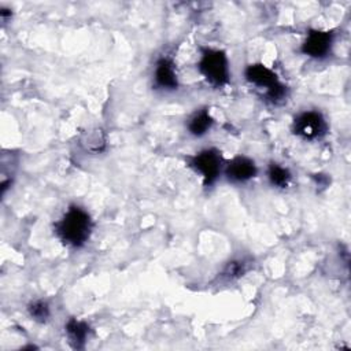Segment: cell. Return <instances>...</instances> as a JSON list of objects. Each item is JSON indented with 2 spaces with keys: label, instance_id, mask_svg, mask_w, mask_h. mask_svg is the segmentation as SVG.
Wrapping results in <instances>:
<instances>
[{
  "label": "cell",
  "instance_id": "cell-10",
  "mask_svg": "<svg viewBox=\"0 0 351 351\" xmlns=\"http://www.w3.org/2000/svg\"><path fill=\"white\" fill-rule=\"evenodd\" d=\"M64 332L73 348H84L90 329L86 322L77 318H69L64 324Z\"/></svg>",
  "mask_w": 351,
  "mask_h": 351
},
{
  "label": "cell",
  "instance_id": "cell-8",
  "mask_svg": "<svg viewBox=\"0 0 351 351\" xmlns=\"http://www.w3.org/2000/svg\"><path fill=\"white\" fill-rule=\"evenodd\" d=\"M154 82L162 90H176L178 88V75L174 62L163 56L158 59L154 69Z\"/></svg>",
  "mask_w": 351,
  "mask_h": 351
},
{
  "label": "cell",
  "instance_id": "cell-5",
  "mask_svg": "<svg viewBox=\"0 0 351 351\" xmlns=\"http://www.w3.org/2000/svg\"><path fill=\"white\" fill-rule=\"evenodd\" d=\"M292 132L306 141H315L328 133V122L319 111L306 110L295 117Z\"/></svg>",
  "mask_w": 351,
  "mask_h": 351
},
{
  "label": "cell",
  "instance_id": "cell-12",
  "mask_svg": "<svg viewBox=\"0 0 351 351\" xmlns=\"http://www.w3.org/2000/svg\"><path fill=\"white\" fill-rule=\"evenodd\" d=\"M27 313H29V317L33 321L44 324V322L48 321V318L51 315V308H49L48 302H45L43 299H38V300H34V302L29 303Z\"/></svg>",
  "mask_w": 351,
  "mask_h": 351
},
{
  "label": "cell",
  "instance_id": "cell-4",
  "mask_svg": "<svg viewBox=\"0 0 351 351\" xmlns=\"http://www.w3.org/2000/svg\"><path fill=\"white\" fill-rule=\"evenodd\" d=\"M189 166L203 178L204 186H211L223 170V159L218 149L206 148L189 159Z\"/></svg>",
  "mask_w": 351,
  "mask_h": 351
},
{
  "label": "cell",
  "instance_id": "cell-11",
  "mask_svg": "<svg viewBox=\"0 0 351 351\" xmlns=\"http://www.w3.org/2000/svg\"><path fill=\"white\" fill-rule=\"evenodd\" d=\"M266 176H267V181L273 188L277 189H285L289 186L291 181H292V174L289 171L288 167L277 163V162H271L267 166L266 170Z\"/></svg>",
  "mask_w": 351,
  "mask_h": 351
},
{
  "label": "cell",
  "instance_id": "cell-7",
  "mask_svg": "<svg viewBox=\"0 0 351 351\" xmlns=\"http://www.w3.org/2000/svg\"><path fill=\"white\" fill-rule=\"evenodd\" d=\"M225 177L232 184H245L256 177L258 166L254 159L239 155L223 166Z\"/></svg>",
  "mask_w": 351,
  "mask_h": 351
},
{
  "label": "cell",
  "instance_id": "cell-1",
  "mask_svg": "<svg viewBox=\"0 0 351 351\" xmlns=\"http://www.w3.org/2000/svg\"><path fill=\"white\" fill-rule=\"evenodd\" d=\"M92 228L93 223L88 211L80 206H70L55 223V233L67 247L80 248L89 240Z\"/></svg>",
  "mask_w": 351,
  "mask_h": 351
},
{
  "label": "cell",
  "instance_id": "cell-2",
  "mask_svg": "<svg viewBox=\"0 0 351 351\" xmlns=\"http://www.w3.org/2000/svg\"><path fill=\"white\" fill-rule=\"evenodd\" d=\"M244 77L247 82L265 90L266 99L273 104L282 103L288 95V89L278 75L263 63L248 64L244 70Z\"/></svg>",
  "mask_w": 351,
  "mask_h": 351
},
{
  "label": "cell",
  "instance_id": "cell-6",
  "mask_svg": "<svg viewBox=\"0 0 351 351\" xmlns=\"http://www.w3.org/2000/svg\"><path fill=\"white\" fill-rule=\"evenodd\" d=\"M335 36L326 30H310L300 47V51L313 59L326 58L333 47Z\"/></svg>",
  "mask_w": 351,
  "mask_h": 351
},
{
  "label": "cell",
  "instance_id": "cell-9",
  "mask_svg": "<svg viewBox=\"0 0 351 351\" xmlns=\"http://www.w3.org/2000/svg\"><path fill=\"white\" fill-rule=\"evenodd\" d=\"M214 125V118L211 117L208 108L196 110L186 121L188 133L193 137H203L206 136Z\"/></svg>",
  "mask_w": 351,
  "mask_h": 351
},
{
  "label": "cell",
  "instance_id": "cell-3",
  "mask_svg": "<svg viewBox=\"0 0 351 351\" xmlns=\"http://www.w3.org/2000/svg\"><path fill=\"white\" fill-rule=\"evenodd\" d=\"M197 70L204 80L215 88H222L230 81L229 60L226 53L221 49H203L197 62Z\"/></svg>",
  "mask_w": 351,
  "mask_h": 351
},
{
  "label": "cell",
  "instance_id": "cell-13",
  "mask_svg": "<svg viewBox=\"0 0 351 351\" xmlns=\"http://www.w3.org/2000/svg\"><path fill=\"white\" fill-rule=\"evenodd\" d=\"M248 270V262L245 259H233L229 263H226V266L223 267L221 277L225 280H236L239 277H241L245 271Z\"/></svg>",
  "mask_w": 351,
  "mask_h": 351
}]
</instances>
